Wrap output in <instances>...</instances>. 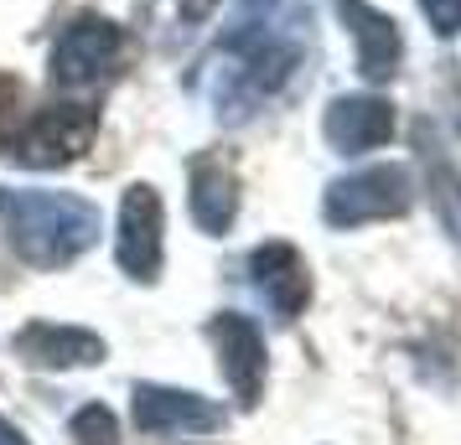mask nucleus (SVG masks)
I'll return each mask as SVG.
<instances>
[{
  "instance_id": "nucleus-1",
  "label": "nucleus",
  "mask_w": 461,
  "mask_h": 445,
  "mask_svg": "<svg viewBox=\"0 0 461 445\" xmlns=\"http://www.w3.org/2000/svg\"><path fill=\"white\" fill-rule=\"evenodd\" d=\"M0 223L32 270H63L99 238V208L73 191H0Z\"/></svg>"
},
{
  "instance_id": "nucleus-2",
  "label": "nucleus",
  "mask_w": 461,
  "mask_h": 445,
  "mask_svg": "<svg viewBox=\"0 0 461 445\" xmlns=\"http://www.w3.org/2000/svg\"><path fill=\"white\" fill-rule=\"evenodd\" d=\"M212 104L223 120H244L254 114V104H265L275 88L291 78L295 67V47L280 42L275 31H233L229 42L218 47V58H212Z\"/></svg>"
},
{
  "instance_id": "nucleus-3",
  "label": "nucleus",
  "mask_w": 461,
  "mask_h": 445,
  "mask_svg": "<svg viewBox=\"0 0 461 445\" xmlns=\"http://www.w3.org/2000/svg\"><path fill=\"white\" fill-rule=\"evenodd\" d=\"M327 223L332 228H357V223H374V218H399L410 212V176L404 166H368L353 171L327 187Z\"/></svg>"
},
{
  "instance_id": "nucleus-4",
  "label": "nucleus",
  "mask_w": 461,
  "mask_h": 445,
  "mask_svg": "<svg viewBox=\"0 0 461 445\" xmlns=\"http://www.w3.org/2000/svg\"><path fill=\"white\" fill-rule=\"evenodd\" d=\"M125 31L104 16H78L52 47V84L63 88H94L120 67Z\"/></svg>"
},
{
  "instance_id": "nucleus-5",
  "label": "nucleus",
  "mask_w": 461,
  "mask_h": 445,
  "mask_svg": "<svg viewBox=\"0 0 461 445\" xmlns=\"http://www.w3.org/2000/svg\"><path fill=\"white\" fill-rule=\"evenodd\" d=\"M161 234H167V208H161L156 187H146V182L125 187V197H120V249L114 254H120V270L130 280L150 285L161 275Z\"/></svg>"
},
{
  "instance_id": "nucleus-6",
  "label": "nucleus",
  "mask_w": 461,
  "mask_h": 445,
  "mask_svg": "<svg viewBox=\"0 0 461 445\" xmlns=\"http://www.w3.org/2000/svg\"><path fill=\"white\" fill-rule=\"evenodd\" d=\"M88 140H94V109L52 104L16 135V161L32 171H52V166L78 161L88 150Z\"/></svg>"
},
{
  "instance_id": "nucleus-7",
  "label": "nucleus",
  "mask_w": 461,
  "mask_h": 445,
  "mask_svg": "<svg viewBox=\"0 0 461 445\" xmlns=\"http://www.w3.org/2000/svg\"><path fill=\"white\" fill-rule=\"evenodd\" d=\"M208 342L218 347V368L229 378L233 399L254 409L259 388H265V337H259V326L249 316H239V311H218L208 321Z\"/></svg>"
},
{
  "instance_id": "nucleus-8",
  "label": "nucleus",
  "mask_w": 461,
  "mask_h": 445,
  "mask_svg": "<svg viewBox=\"0 0 461 445\" xmlns=\"http://www.w3.org/2000/svg\"><path fill=\"white\" fill-rule=\"evenodd\" d=\"M130 414L150 435H208V430H223V409L218 404H208L203 394H187V388H161V383H135Z\"/></svg>"
},
{
  "instance_id": "nucleus-9",
  "label": "nucleus",
  "mask_w": 461,
  "mask_h": 445,
  "mask_svg": "<svg viewBox=\"0 0 461 445\" xmlns=\"http://www.w3.org/2000/svg\"><path fill=\"white\" fill-rule=\"evenodd\" d=\"M249 280L254 290L265 296L275 316H301L306 300H312V275H306V259L295 254L291 244H259L249 254Z\"/></svg>"
},
{
  "instance_id": "nucleus-10",
  "label": "nucleus",
  "mask_w": 461,
  "mask_h": 445,
  "mask_svg": "<svg viewBox=\"0 0 461 445\" xmlns=\"http://www.w3.org/2000/svg\"><path fill=\"white\" fill-rule=\"evenodd\" d=\"M16 352L32 368H94L104 362V342L84 326H58V321H32L16 332Z\"/></svg>"
},
{
  "instance_id": "nucleus-11",
  "label": "nucleus",
  "mask_w": 461,
  "mask_h": 445,
  "mask_svg": "<svg viewBox=\"0 0 461 445\" xmlns=\"http://www.w3.org/2000/svg\"><path fill=\"white\" fill-rule=\"evenodd\" d=\"M389 135H394V109L374 93H353L327 109V146L337 156H363V150L384 146Z\"/></svg>"
},
{
  "instance_id": "nucleus-12",
  "label": "nucleus",
  "mask_w": 461,
  "mask_h": 445,
  "mask_svg": "<svg viewBox=\"0 0 461 445\" xmlns=\"http://www.w3.org/2000/svg\"><path fill=\"white\" fill-rule=\"evenodd\" d=\"M337 11H342V22L353 26L357 73H363L368 84H384V78H394L399 52H404V42H399V26L389 22L384 11H374L368 0H337Z\"/></svg>"
},
{
  "instance_id": "nucleus-13",
  "label": "nucleus",
  "mask_w": 461,
  "mask_h": 445,
  "mask_svg": "<svg viewBox=\"0 0 461 445\" xmlns=\"http://www.w3.org/2000/svg\"><path fill=\"white\" fill-rule=\"evenodd\" d=\"M192 218L212 238L233 228V218H239V176H233L229 161H218V156L192 161Z\"/></svg>"
},
{
  "instance_id": "nucleus-14",
  "label": "nucleus",
  "mask_w": 461,
  "mask_h": 445,
  "mask_svg": "<svg viewBox=\"0 0 461 445\" xmlns=\"http://www.w3.org/2000/svg\"><path fill=\"white\" fill-rule=\"evenodd\" d=\"M73 441L78 445H120V420L109 414L104 404H84L73 414Z\"/></svg>"
},
{
  "instance_id": "nucleus-15",
  "label": "nucleus",
  "mask_w": 461,
  "mask_h": 445,
  "mask_svg": "<svg viewBox=\"0 0 461 445\" xmlns=\"http://www.w3.org/2000/svg\"><path fill=\"white\" fill-rule=\"evenodd\" d=\"M16 120H22V84L11 73H0V140L16 135Z\"/></svg>"
},
{
  "instance_id": "nucleus-16",
  "label": "nucleus",
  "mask_w": 461,
  "mask_h": 445,
  "mask_svg": "<svg viewBox=\"0 0 461 445\" xmlns=\"http://www.w3.org/2000/svg\"><path fill=\"white\" fill-rule=\"evenodd\" d=\"M420 11L430 16V26L440 37H456L461 31V0H420Z\"/></svg>"
},
{
  "instance_id": "nucleus-17",
  "label": "nucleus",
  "mask_w": 461,
  "mask_h": 445,
  "mask_svg": "<svg viewBox=\"0 0 461 445\" xmlns=\"http://www.w3.org/2000/svg\"><path fill=\"white\" fill-rule=\"evenodd\" d=\"M0 445H26V441H22V430H16V424L0 420Z\"/></svg>"
}]
</instances>
